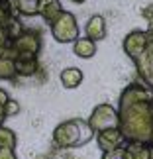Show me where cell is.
I'll list each match as a JSON object with an SVG mask.
<instances>
[{
    "label": "cell",
    "instance_id": "obj_1",
    "mask_svg": "<svg viewBox=\"0 0 153 159\" xmlns=\"http://www.w3.org/2000/svg\"><path fill=\"white\" fill-rule=\"evenodd\" d=\"M120 130L128 142H151L153 138V100L136 102L124 108H118Z\"/></svg>",
    "mask_w": 153,
    "mask_h": 159
},
{
    "label": "cell",
    "instance_id": "obj_2",
    "mask_svg": "<svg viewBox=\"0 0 153 159\" xmlns=\"http://www.w3.org/2000/svg\"><path fill=\"white\" fill-rule=\"evenodd\" d=\"M92 138H96V132L90 128L88 120L84 122L81 118L61 122L53 130V145L59 149L81 148V145L88 143Z\"/></svg>",
    "mask_w": 153,
    "mask_h": 159
},
{
    "label": "cell",
    "instance_id": "obj_3",
    "mask_svg": "<svg viewBox=\"0 0 153 159\" xmlns=\"http://www.w3.org/2000/svg\"><path fill=\"white\" fill-rule=\"evenodd\" d=\"M49 28H51L53 39L59 41V43H75V41L81 38V35H79V24H77L75 14H71V12H67V10H63L49 24Z\"/></svg>",
    "mask_w": 153,
    "mask_h": 159
},
{
    "label": "cell",
    "instance_id": "obj_4",
    "mask_svg": "<svg viewBox=\"0 0 153 159\" xmlns=\"http://www.w3.org/2000/svg\"><path fill=\"white\" fill-rule=\"evenodd\" d=\"M10 47L18 57H38L41 49V35L38 30H26L10 41Z\"/></svg>",
    "mask_w": 153,
    "mask_h": 159
},
{
    "label": "cell",
    "instance_id": "obj_5",
    "mask_svg": "<svg viewBox=\"0 0 153 159\" xmlns=\"http://www.w3.org/2000/svg\"><path fill=\"white\" fill-rule=\"evenodd\" d=\"M88 124L94 132H102L108 128H118L120 126V114L118 108H114L112 104H98L94 106V110L88 116Z\"/></svg>",
    "mask_w": 153,
    "mask_h": 159
},
{
    "label": "cell",
    "instance_id": "obj_6",
    "mask_svg": "<svg viewBox=\"0 0 153 159\" xmlns=\"http://www.w3.org/2000/svg\"><path fill=\"white\" fill-rule=\"evenodd\" d=\"M126 143H128V138L124 136V132L120 130V126L96 132V145H98V149L102 153L104 151H114V149L126 148Z\"/></svg>",
    "mask_w": 153,
    "mask_h": 159
},
{
    "label": "cell",
    "instance_id": "obj_7",
    "mask_svg": "<svg viewBox=\"0 0 153 159\" xmlns=\"http://www.w3.org/2000/svg\"><path fill=\"white\" fill-rule=\"evenodd\" d=\"M149 43V32H143V30H133L124 38V53L130 57L132 61H136L139 55L145 51V47Z\"/></svg>",
    "mask_w": 153,
    "mask_h": 159
},
{
    "label": "cell",
    "instance_id": "obj_8",
    "mask_svg": "<svg viewBox=\"0 0 153 159\" xmlns=\"http://www.w3.org/2000/svg\"><path fill=\"white\" fill-rule=\"evenodd\" d=\"M18 77L16 71V53L8 45L4 49H0V79H14Z\"/></svg>",
    "mask_w": 153,
    "mask_h": 159
},
{
    "label": "cell",
    "instance_id": "obj_9",
    "mask_svg": "<svg viewBox=\"0 0 153 159\" xmlns=\"http://www.w3.org/2000/svg\"><path fill=\"white\" fill-rule=\"evenodd\" d=\"M84 35L94 41H100L106 38V20H104V16H100V14L90 16V20L84 26Z\"/></svg>",
    "mask_w": 153,
    "mask_h": 159
},
{
    "label": "cell",
    "instance_id": "obj_10",
    "mask_svg": "<svg viewBox=\"0 0 153 159\" xmlns=\"http://www.w3.org/2000/svg\"><path fill=\"white\" fill-rule=\"evenodd\" d=\"M124 151L126 159H151V142H128Z\"/></svg>",
    "mask_w": 153,
    "mask_h": 159
},
{
    "label": "cell",
    "instance_id": "obj_11",
    "mask_svg": "<svg viewBox=\"0 0 153 159\" xmlns=\"http://www.w3.org/2000/svg\"><path fill=\"white\" fill-rule=\"evenodd\" d=\"M59 81H61V84H63L65 89H77V87H81V83L84 81V75H83L81 69H77V67H67V69L61 71Z\"/></svg>",
    "mask_w": 153,
    "mask_h": 159
},
{
    "label": "cell",
    "instance_id": "obj_12",
    "mask_svg": "<svg viewBox=\"0 0 153 159\" xmlns=\"http://www.w3.org/2000/svg\"><path fill=\"white\" fill-rule=\"evenodd\" d=\"M73 53L81 59H90L96 55V41L90 39V38H79L75 43H73Z\"/></svg>",
    "mask_w": 153,
    "mask_h": 159
},
{
    "label": "cell",
    "instance_id": "obj_13",
    "mask_svg": "<svg viewBox=\"0 0 153 159\" xmlns=\"http://www.w3.org/2000/svg\"><path fill=\"white\" fill-rule=\"evenodd\" d=\"M61 12H63V6L59 0H39V16L47 24H51Z\"/></svg>",
    "mask_w": 153,
    "mask_h": 159
},
{
    "label": "cell",
    "instance_id": "obj_14",
    "mask_svg": "<svg viewBox=\"0 0 153 159\" xmlns=\"http://www.w3.org/2000/svg\"><path fill=\"white\" fill-rule=\"evenodd\" d=\"M39 69L38 57H18L16 59V71L18 77H32Z\"/></svg>",
    "mask_w": 153,
    "mask_h": 159
},
{
    "label": "cell",
    "instance_id": "obj_15",
    "mask_svg": "<svg viewBox=\"0 0 153 159\" xmlns=\"http://www.w3.org/2000/svg\"><path fill=\"white\" fill-rule=\"evenodd\" d=\"M14 6L22 16L39 14V0H14Z\"/></svg>",
    "mask_w": 153,
    "mask_h": 159
},
{
    "label": "cell",
    "instance_id": "obj_16",
    "mask_svg": "<svg viewBox=\"0 0 153 159\" xmlns=\"http://www.w3.org/2000/svg\"><path fill=\"white\" fill-rule=\"evenodd\" d=\"M16 143H18V138L14 130H10L8 126H0V148H12L16 149Z\"/></svg>",
    "mask_w": 153,
    "mask_h": 159
},
{
    "label": "cell",
    "instance_id": "obj_17",
    "mask_svg": "<svg viewBox=\"0 0 153 159\" xmlns=\"http://www.w3.org/2000/svg\"><path fill=\"white\" fill-rule=\"evenodd\" d=\"M10 100V94L6 93L4 89H0V126L4 124V120L8 118V116H6V112H4V108H6V102Z\"/></svg>",
    "mask_w": 153,
    "mask_h": 159
},
{
    "label": "cell",
    "instance_id": "obj_18",
    "mask_svg": "<svg viewBox=\"0 0 153 159\" xmlns=\"http://www.w3.org/2000/svg\"><path fill=\"white\" fill-rule=\"evenodd\" d=\"M4 112H6V116H16L18 112H20V102L14 100V98H10L8 102H6Z\"/></svg>",
    "mask_w": 153,
    "mask_h": 159
},
{
    "label": "cell",
    "instance_id": "obj_19",
    "mask_svg": "<svg viewBox=\"0 0 153 159\" xmlns=\"http://www.w3.org/2000/svg\"><path fill=\"white\" fill-rule=\"evenodd\" d=\"M100 159H126V151H124V148L114 149V151H104Z\"/></svg>",
    "mask_w": 153,
    "mask_h": 159
},
{
    "label": "cell",
    "instance_id": "obj_20",
    "mask_svg": "<svg viewBox=\"0 0 153 159\" xmlns=\"http://www.w3.org/2000/svg\"><path fill=\"white\" fill-rule=\"evenodd\" d=\"M0 159H16V153L12 148H0Z\"/></svg>",
    "mask_w": 153,
    "mask_h": 159
},
{
    "label": "cell",
    "instance_id": "obj_21",
    "mask_svg": "<svg viewBox=\"0 0 153 159\" xmlns=\"http://www.w3.org/2000/svg\"><path fill=\"white\" fill-rule=\"evenodd\" d=\"M71 2H75V4H83L84 0H71Z\"/></svg>",
    "mask_w": 153,
    "mask_h": 159
},
{
    "label": "cell",
    "instance_id": "obj_22",
    "mask_svg": "<svg viewBox=\"0 0 153 159\" xmlns=\"http://www.w3.org/2000/svg\"><path fill=\"white\" fill-rule=\"evenodd\" d=\"M151 159H153V143H151Z\"/></svg>",
    "mask_w": 153,
    "mask_h": 159
},
{
    "label": "cell",
    "instance_id": "obj_23",
    "mask_svg": "<svg viewBox=\"0 0 153 159\" xmlns=\"http://www.w3.org/2000/svg\"><path fill=\"white\" fill-rule=\"evenodd\" d=\"M151 143H153V138H151Z\"/></svg>",
    "mask_w": 153,
    "mask_h": 159
}]
</instances>
